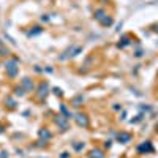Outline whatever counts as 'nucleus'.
Instances as JSON below:
<instances>
[{"label":"nucleus","mask_w":158,"mask_h":158,"mask_svg":"<svg viewBox=\"0 0 158 158\" xmlns=\"http://www.w3.org/2000/svg\"><path fill=\"white\" fill-rule=\"evenodd\" d=\"M15 65H16V60H13V62H10V63L6 65V68L10 70V74H11V76L16 74V67H15Z\"/></svg>","instance_id":"f257e3e1"},{"label":"nucleus","mask_w":158,"mask_h":158,"mask_svg":"<svg viewBox=\"0 0 158 158\" xmlns=\"http://www.w3.org/2000/svg\"><path fill=\"white\" fill-rule=\"evenodd\" d=\"M76 117H77V123H79V125H84V127L87 125V118H85V115H81V114H79V115H76Z\"/></svg>","instance_id":"f03ea898"},{"label":"nucleus","mask_w":158,"mask_h":158,"mask_svg":"<svg viewBox=\"0 0 158 158\" xmlns=\"http://www.w3.org/2000/svg\"><path fill=\"white\" fill-rule=\"evenodd\" d=\"M101 156H103V155H101L100 150H97V152L94 150V152H92V158H101Z\"/></svg>","instance_id":"7ed1b4c3"}]
</instances>
